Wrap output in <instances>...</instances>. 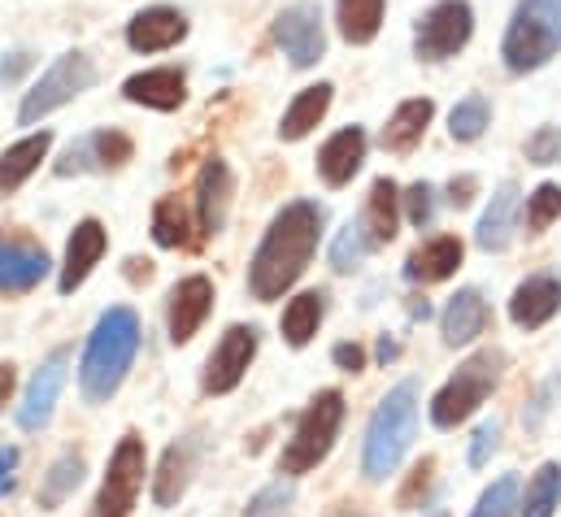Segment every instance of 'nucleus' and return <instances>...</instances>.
Masks as SVG:
<instances>
[{
  "mask_svg": "<svg viewBox=\"0 0 561 517\" xmlns=\"http://www.w3.org/2000/svg\"><path fill=\"white\" fill-rule=\"evenodd\" d=\"M275 39H279L283 57L296 70H309L322 61L327 53V35H322V13L318 4H291L275 18Z\"/></svg>",
  "mask_w": 561,
  "mask_h": 517,
  "instance_id": "9b49d317",
  "label": "nucleus"
},
{
  "mask_svg": "<svg viewBox=\"0 0 561 517\" xmlns=\"http://www.w3.org/2000/svg\"><path fill=\"white\" fill-rule=\"evenodd\" d=\"M362 161H366V130L344 127L322 143V152H318V174H322L327 187H344V183H353V174L362 170Z\"/></svg>",
  "mask_w": 561,
  "mask_h": 517,
  "instance_id": "412c9836",
  "label": "nucleus"
},
{
  "mask_svg": "<svg viewBox=\"0 0 561 517\" xmlns=\"http://www.w3.org/2000/svg\"><path fill=\"white\" fill-rule=\"evenodd\" d=\"M140 353V318L127 305H114L101 313V322L88 335L83 361H79V391L88 404H105L114 400V391L123 388L127 370L136 366Z\"/></svg>",
  "mask_w": 561,
  "mask_h": 517,
  "instance_id": "f03ea898",
  "label": "nucleus"
},
{
  "mask_svg": "<svg viewBox=\"0 0 561 517\" xmlns=\"http://www.w3.org/2000/svg\"><path fill=\"white\" fill-rule=\"evenodd\" d=\"M322 318H327V296H322V291H300V296H291L279 322L283 340H287L291 348H305V344L318 335Z\"/></svg>",
  "mask_w": 561,
  "mask_h": 517,
  "instance_id": "c756f323",
  "label": "nucleus"
},
{
  "mask_svg": "<svg viewBox=\"0 0 561 517\" xmlns=\"http://www.w3.org/2000/svg\"><path fill=\"white\" fill-rule=\"evenodd\" d=\"M123 96L131 105H148V110L170 114V110H179L187 101V83H183L179 70H144V74H131L123 83Z\"/></svg>",
  "mask_w": 561,
  "mask_h": 517,
  "instance_id": "b1692460",
  "label": "nucleus"
},
{
  "mask_svg": "<svg viewBox=\"0 0 561 517\" xmlns=\"http://www.w3.org/2000/svg\"><path fill=\"white\" fill-rule=\"evenodd\" d=\"M488 101L483 96H466L453 114H448V135L457 139V143H474L483 130H488Z\"/></svg>",
  "mask_w": 561,
  "mask_h": 517,
  "instance_id": "c9c22d12",
  "label": "nucleus"
},
{
  "mask_svg": "<svg viewBox=\"0 0 561 517\" xmlns=\"http://www.w3.org/2000/svg\"><path fill=\"white\" fill-rule=\"evenodd\" d=\"M561 152V135L553 127H540L531 139H527V157L536 161V165H553Z\"/></svg>",
  "mask_w": 561,
  "mask_h": 517,
  "instance_id": "79ce46f5",
  "label": "nucleus"
},
{
  "mask_svg": "<svg viewBox=\"0 0 561 517\" xmlns=\"http://www.w3.org/2000/svg\"><path fill=\"white\" fill-rule=\"evenodd\" d=\"M66 375H70V348H53L39 370L31 375V383L22 391V404H18V426L22 430H39L48 426L53 409H57V395L66 388Z\"/></svg>",
  "mask_w": 561,
  "mask_h": 517,
  "instance_id": "f8f14e48",
  "label": "nucleus"
},
{
  "mask_svg": "<svg viewBox=\"0 0 561 517\" xmlns=\"http://www.w3.org/2000/svg\"><path fill=\"white\" fill-rule=\"evenodd\" d=\"M470 517H518V479H514V474L496 479V483L479 496V505H474Z\"/></svg>",
  "mask_w": 561,
  "mask_h": 517,
  "instance_id": "4c0bfd02",
  "label": "nucleus"
},
{
  "mask_svg": "<svg viewBox=\"0 0 561 517\" xmlns=\"http://www.w3.org/2000/svg\"><path fill=\"white\" fill-rule=\"evenodd\" d=\"M53 261L44 253V244L26 240V235H9L0 231V296H26L48 278Z\"/></svg>",
  "mask_w": 561,
  "mask_h": 517,
  "instance_id": "ddd939ff",
  "label": "nucleus"
},
{
  "mask_svg": "<svg viewBox=\"0 0 561 517\" xmlns=\"http://www.w3.org/2000/svg\"><path fill=\"white\" fill-rule=\"evenodd\" d=\"M152 240L161 249H187L192 235H187V209L174 200V196H161L157 209H152Z\"/></svg>",
  "mask_w": 561,
  "mask_h": 517,
  "instance_id": "f704fd0d",
  "label": "nucleus"
},
{
  "mask_svg": "<svg viewBox=\"0 0 561 517\" xmlns=\"http://www.w3.org/2000/svg\"><path fill=\"white\" fill-rule=\"evenodd\" d=\"M253 357H257V326H244V322L227 326L222 340L214 344L209 361H205V379H201L205 395H227V391L240 388Z\"/></svg>",
  "mask_w": 561,
  "mask_h": 517,
  "instance_id": "9d476101",
  "label": "nucleus"
},
{
  "mask_svg": "<svg viewBox=\"0 0 561 517\" xmlns=\"http://www.w3.org/2000/svg\"><path fill=\"white\" fill-rule=\"evenodd\" d=\"M431 118H435V105H431L426 96L397 105V114H392L388 127H383V148H388V152H410V148H419L426 127H431Z\"/></svg>",
  "mask_w": 561,
  "mask_h": 517,
  "instance_id": "c85d7f7f",
  "label": "nucleus"
},
{
  "mask_svg": "<svg viewBox=\"0 0 561 517\" xmlns=\"http://www.w3.org/2000/svg\"><path fill=\"white\" fill-rule=\"evenodd\" d=\"M474 192H479V179H474V174H461V179H453V183H448V205L466 209V205L474 200Z\"/></svg>",
  "mask_w": 561,
  "mask_h": 517,
  "instance_id": "a18cd8bd",
  "label": "nucleus"
},
{
  "mask_svg": "<svg viewBox=\"0 0 561 517\" xmlns=\"http://www.w3.org/2000/svg\"><path fill=\"white\" fill-rule=\"evenodd\" d=\"M561 505V466L545 461L536 479L527 483V496L518 501V517H553Z\"/></svg>",
  "mask_w": 561,
  "mask_h": 517,
  "instance_id": "473e14b6",
  "label": "nucleus"
},
{
  "mask_svg": "<svg viewBox=\"0 0 561 517\" xmlns=\"http://www.w3.org/2000/svg\"><path fill=\"white\" fill-rule=\"evenodd\" d=\"M83 474H88V466H83V457L79 452H61L53 466H48V474L39 479V509H61L75 492H79V483H83Z\"/></svg>",
  "mask_w": 561,
  "mask_h": 517,
  "instance_id": "7c9ffc66",
  "label": "nucleus"
},
{
  "mask_svg": "<svg viewBox=\"0 0 561 517\" xmlns=\"http://www.w3.org/2000/svg\"><path fill=\"white\" fill-rule=\"evenodd\" d=\"M327 517H370V514H366V509H357V505H335Z\"/></svg>",
  "mask_w": 561,
  "mask_h": 517,
  "instance_id": "8fccbe9b",
  "label": "nucleus"
},
{
  "mask_svg": "<svg viewBox=\"0 0 561 517\" xmlns=\"http://www.w3.org/2000/svg\"><path fill=\"white\" fill-rule=\"evenodd\" d=\"M13 388H18V370L9 361H0V404L13 395Z\"/></svg>",
  "mask_w": 561,
  "mask_h": 517,
  "instance_id": "de8ad7c7",
  "label": "nucleus"
},
{
  "mask_svg": "<svg viewBox=\"0 0 561 517\" xmlns=\"http://www.w3.org/2000/svg\"><path fill=\"white\" fill-rule=\"evenodd\" d=\"M335 22L348 44H370L383 26V0H335Z\"/></svg>",
  "mask_w": 561,
  "mask_h": 517,
  "instance_id": "2f4dec72",
  "label": "nucleus"
},
{
  "mask_svg": "<svg viewBox=\"0 0 561 517\" xmlns=\"http://www.w3.org/2000/svg\"><path fill=\"white\" fill-rule=\"evenodd\" d=\"M340 426H344V391H335V388L318 391V395L305 404V413L296 417L291 439L283 444L279 474H287V479H300V474L318 470V466L331 457Z\"/></svg>",
  "mask_w": 561,
  "mask_h": 517,
  "instance_id": "39448f33",
  "label": "nucleus"
},
{
  "mask_svg": "<svg viewBox=\"0 0 561 517\" xmlns=\"http://www.w3.org/2000/svg\"><path fill=\"white\" fill-rule=\"evenodd\" d=\"M131 152H136V143L123 130H92V135H83L66 148V157L57 161V174L70 179V174H83V170H118V165L131 161Z\"/></svg>",
  "mask_w": 561,
  "mask_h": 517,
  "instance_id": "2eb2a0df",
  "label": "nucleus"
},
{
  "mask_svg": "<svg viewBox=\"0 0 561 517\" xmlns=\"http://www.w3.org/2000/svg\"><path fill=\"white\" fill-rule=\"evenodd\" d=\"M501 448V422L492 417V422H483L479 430H474V439H470V466L474 470H483L488 461H492V452Z\"/></svg>",
  "mask_w": 561,
  "mask_h": 517,
  "instance_id": "ea45409f",
  "label": "nucleus"
},
{
  "mask_svg": "<svg viewBox=\"0 0 561 517\" xmlns=\"http://www.w3.org/2000/svg\"><path fill=\"white\" fill-rule=\"evenodd\" d=\"M201 448H205L201 435H183V439H174L165 448V457H161V466L152 474V501L161 509H174L183 501V492L192 487V474L201 466Z\"/></svg>",
  "mask_w": 561,
  "mask_h": 517,
  "instance_id": "f3484780",
  "label": "nucleus"
},
{
  "mask_svg": "<svg viewBox=\"0 0 561 517\" xmlns=\"http://www.w3.org/2000/svg\"><path fill=\"white\" fill-rule=\"evenodd\" d=\"M48 148H53V135H48V130L26 135V139H18L13 148H4V152H0V196H13V192L39 170V161L48 157Z\"/></svg>",
  "mask_w": 561,
  "mask_h": 517,
  "instance_id": "bb28decb",
  "label": "nucleus"
},
{
  "mask_svg": "<svg viewBox=\"0 0 561 517\" xmlns=\"http://www.w3.org/2000/svg\"><path fill=\"white\" fill-rule=\"evenodd\" d=\"M457 265H461V240L457 235H435V240H426L422 249L410 253L405 278L410 283H444V278L457 274Z\"/></svg>",
  "mask_w": 561,
  "mask_h": 517,
  "instance_id": "a878e982",
  "label": "nucleus"
},
{
  "mask_svg": "<svg viewBox=\"0 0 561 517\" xmlns=\"http://www.w3.org/2000/svg\"><path fill=\"white\" fill-rule=\"evenodd\" d=\"M331 92H335L331 83H313V88H305V92H300V96L287 105V114H283L279 139H287V143L305 139L309 130L327 118V110H331Z\"/></svg>",
  "mask_w": 561,
  "mask_h": 517,
  "instance_id": "cd10ccee",
  "label": "nucleus"
},
{
  "mask_svg": "<svg viewBox=\"0 0 561 517\" xmlns=\"http://www.w3.org/2000/svg\"><path fill=\"white\" fill-rule=\"evenodd\" d=\"M287 501H291V487H287V483H271V487H266V492H257V496H253V501H249V509H244V517H271V514H279L283 505H287Z\"/></svg>",
  "mask_w": 561,
  "mask_h": 517,
  "instance_id": "a19ab883",
  "label": "nucleus"
},
{
  "mask_svg": "<svg viewBox=\"0 0 561 517\" xmlns=\"http://www.w3.org/2000/svg\"><path fill=\"white\" fill-rule=\"evenodd\" d=\"M187 35V18L179 9H144L131 18L127 26V44L136 53H161V48H174L179 39Z\"/></svg>",
  "mask_w": 561,
  "mask_h": 517,
  "instance_id": "5701e85b",
  "label": "nucleus"
},
{
  "mask_svg": "<svg viewBox=\"0 0 561 517\" xmlns=\"http://www.w3.org/2000/svg\"><path fill=\"white\" fill-rule=\"evenodd\" d=\"M379 357L392 361V357H397V344H392V340H379Z\"/></svg>",
  "mask_w": 561,
  "mask_h": 517,
  "instance_id": "3c124183",
  "label": "nucleus"
},
{
  "mask_svg": "<svg viewBox=\"0 0 561 517\" xmlns=\"http://www.w3.org/2000/svg\"><path fill=\"white\" fill-rule=\"evenodd\" d=\"M561 48V0H518L501 57L514 74H531L549 66Z\"/></svg>",
  "mask_w": 561,
  "mask_h": 517,
  "instance_id": "423d86ee",
  "label": "nucleus"
},
{
  "mask_svg": "<svg viewBox=\"0 0 561 517\" xmlns=\"http://www.w3.org/2000/svg\"><path fill=\"white\" fill-rule=\"evenodd\" d=\"M514 218H518V183H501L492 205L483 209V218L474 227V244L483 253H505L514 240Z\"/></svg>",
  "mask_w": 561,
  "mask_h": 517,
  "instance_id": "4be33fe9",
  "label": "nucleus"
},
{
  "mask_svg": "<svg viewBox=\"0 0 561 517\" xmlns=\"http://www.w3.org/2000/svg\"><path fill=\"white\" fill-rule=\"evenodd\" d=\"M505 370H510L505 348H479V353H470V357L457 366V375L435 391V400H431V422H435L439 430L461 426L470 413H479V404H483L492 391L501 388Z\"/></svg>",
  "mask_w": 561,
  "mask_h": 517,
  "instance_id": "20e7f679",
  "label": "nucleus"
},
{
  "mask_svg": "<svg viewBox=\"0 0 561 517\" xmlns=\"http://www.w3.org/2000/svg\"><path fill=\"white\" fill-rule=\"evenodd\" d=\"M431 474H435V461L422 457L419 466H414V474H410V483H405V492H401V509H414V501L431 487Z\"/></svg>",
  "mask_w": 561,
  "mask_h": 517,
  "instance_id": "37998d69",
  "label": "nucleus"
},
{
  "mask_svg": "<svg viewBox=\"0 0 561 517\" xmlns=\"http://www.w3.org/2000/svg\"><path fill=\"white\" fill-rule=\"evenodd\" d=\"M426 517H448V509H431Z\"/></svg>",
  "mask_w": 561,
  "mask_h": 517,
  "instance_id": "603ef678",
  "label": "nucleus"
},
{
  "mask_svg": "<svg viewBox=\"0 0 561 517\" xmlns=\"http://www.w3.org/2000/svg\"><path fill=\"white\" fill-rule=\"evenodd\" d=\"M470 31H474L470 4L466 0H439V4H431L419 18L414 53H419L422 61H444V57H453V53L466 48Z\"/></svg>",
  "mask_w": 561,
  "mask_h": 517,
  "instance_id": "1a4fd4ad",
  "label": "nucleus"
},
{
  "mask_svg": "<svg viewBox=\"0 0 561 517\" xmlns=\"http://www.w3.org/2000/svg\"><path fill=\"white\" fill-rule=\"evenodd\" d=\"M439 331H444V344H448V348L474 344V340L488 331V300H483V291H479V287H461V291L444 305Z\"/></svg>",
  "mask_w": 561,
  "mask_h": 517,
  "instance_id": "aec40b11",
  "label": "nucleus"
},
{
  "mask_svg": "<svg viewBox=\"0 0 561 517\" xmlns=\"http://www.w3.org/2000/svg\"><path fill=\"white\" fill-rule=\"evenodd\" d=\"M558 313H561V278H553V274H531L510 296V318L523 331H540Z\"/></svg>",
  "mask_w": 561,
  "mask_h": 517,
  "instance_id": "a211bd4d",
  "label": "nucleus"
},
{
  "mask_svg": "<svg viewBox=\"0 0 561 517\" xmlns=\"http://www.w3.org/2000/svg\"><path fill=\"white\" fill-rule=\"evenodd\" d=\"M105 249H110V235H105V227H101L96 218H83V222L75 227L70 244H66V261H61V278H57L61 296H70L75 287H83V283H88V274L96 269V261L105 257Z\"/></svg>",
  "mask_w": 561,
  "mask_h": 517,
  "instance_id": "6ab92c4d",
  "label": "nucleus"
},
{
  "mask_svg": "<svg viewBox=\"0 0 561 517\" xmlns=\"http://www.w3.org/2000/svg\"><path fill=\"white\" fill-rule=\"evenodd\" d=\"M231 196H236V179L227 170L222 157H209L196 174V222L201 235H222L227 214H231Z\"/></svg>",
  "mask_w": 561,
  "mask_h": 517,
  "instance_id": "dca6fc26",
  "label": "nucleus"
},
{
  "mask_svg": "<svg viewBox=\"0 0 561 517\" xmlns=\"http://www.w3.org/2000/svg\"><path fill=\"white\" fill-rule=\"evenodd\" d=\"M214 309V283L205 274H192V278H179L170 287V305H165V331H170V344H187L205 318Z\"/></svg>",
  "mask_w": 561,
  "mask_h": 517,
  "instance_id": "4468645a",
  "label": "nucleus"
},
{
  "mask_svg": "<svg viewBox=\"0 0 561 517\" xmlns=\"http://www.w3.org/2000/svg\"><path fill=\"white\" fill-rule=\"evenodd\" d=\"M370 253H375V244H370L362 218H348V222L340 227L335 244H331V269H335V274H348V269H357Z\"/></svg>",
  "mask_w": 561,
  "mask_h": 517,
  "instance_id": "72a5a7b5",
  "label": "nucleus"
},
{
  "mask_svg": "<svg viewBox=\"0 0 561 517\" xmlns=\"http://www.w3.org/2000/svg\"><path fill=\"white\" fill-rule=\"evenodd\" d=\"M331 361H335L340 370H348V375H362V370H366V348H362V344H335V348H331Z\"/></svg>",
  "mask_w": 561,
  "mask_h": 517,
  "instance_id": "c03bdc74",
  "label": "nucleus"
},
{
  "mask_svg": "<svg viewBox=\"0 0 561 517\" xmlns=\"http://www.w3.org/2000/svg\"><path fill=\"white\" fill-rule=\"evenodd\" d=\"M401 200H405V214H410V222H414L419 231L431 227V218H435V187H431V183H414Z\"/></svg>",
  "mask_w": 561,
  "mask_h": 517,
  "instance_id": "58836bf2",
  "label": "nucleus"
},
{
  "mask_svg": "<svg viewBox=\"0 0 561 517\" xmlns=\"http://www.w3.org/2000/svg\"><path fill=\"white\" fill-rule=\"evenodd\" d=\"M322 205L318 200H291L283 205L271 222V231L262 235L253 265H249V291L253 300H279L287 287H296V278L309 269V261L318 253L322 240Z\"/></svg>",
  "mask_w": 561,
  "mask_h": 517,
  "instance_id": "f257e3e1",
  "label": "nucleus"
},
{
  "mask_svg": "<svg viewBox=\"0 0 561 517\" xmlns=\"http://www.w3.org/2000/svg\"><path fill=\"white\" fill-rule=\"evenodd\" d=\"M362 227L370 235L375 249L392 244L397 240V227H401V192L392 179H375L370 183V196H366V209H362Z\"/></svg>",
  "mask_w": 561,
  "mask_h": 517,
  "instance_id": "393cba45",
  "label": "nucleus"
},
{
  "mask_svg": "<svg viewBox=\"0 0 561 517\" xmlns=\"http://www.w3.org/2000/svg\"><path fill=\"white\" fill-rule=\"evenodd\" d=\"M558 218H561V187L558 183H540V187L527 196V231L540 235V231H549Z\"/></svg>",
  "mask_w": 561,
  "mask_h": 517,
  "instance_id": "e433bc0d",
  "label": "nucleus"
},
{
  "mask_svg": "<svg viewBox=\"0 0 561 517\" xmlns=\"http://www.w3.org/2000/svg\"><path fill=\"white\" fill-rule=\"evenodd\" d=\"M31 61H35L31 53H9V57L0 61V83H18V79L31 70Z\"/></svg>",
  "mask_w": 561,
  "mask_h": 517,
  "instance_id": "49530a36",
  "label": "nucleus"
},
{
  "mask_svg": "<svg viewBox=\"0 0 561 517\" xmlns=\"http://www.w3.org/2000/svg\"><path fill=\"white\" fill-rule=\"evenodd\" d=\"M419 430V388L414 383H397L379 400L370 426H366V444H362V474L370 483H383L388 474L401 470L410 444Z\"/></svg>",
  "mask_w": 561,
  "mask_h": 517,
  "instance_id": "7ed1b4c3",
  "label": "nucleus"
},
{
  "mask_svg": "<svg viewBox=\"0 0 561 517\" xmlns=\"http://www.w3.org/2000/svg\"><path fill=\"white\" fill-rule=\"evenodd\" d=\"M13 461H18V452H13V448H0V487L9 483V470H13Z\"/></svg>",
  "mask_w": 561,
  "mask_h": 517,
  "instance_id": "09e8293b",
  "label": "nucleus"
},
{
  "mask_svg": "<svg viewBox=\"0 0 561 517\" xmlns=\"http://www.w3.org/2000/svg\"><path fill=\"white\" fill-rule=\"evenodd\" d=\"M96 83V66L83 57V53H66L57 57V66H48V74L26 92L22 110H18V123L22 127H35L39 118H48L53 110L70 105L79 92H88Z\"/></svg>",
  "mask_w": 561,
  "mask_h": 517,
  "instance_id": "6e6552de",
  "label": "nucleus"
},
{
  "mask_svg": "<svg viewBox=\"0 0 561 517\" xmlns=\"http://www.w3.org/2000/svg\"><path fill=\"white\" fill-rule=\"evenodd\" d=\"M144 474H148V452H144V439L136 430H127L118 439V448L110 452V470H105V483L92 501V514L88 517H131L140 505L144 492Z\"/></svg>",
  "mask_w": 561,
  "mask_h": 517,
  "instance_id": "0eeeda50",
  "label": "nucleus"
}]
</instances>
